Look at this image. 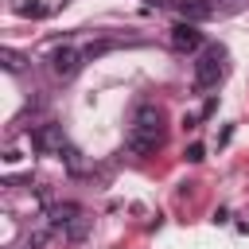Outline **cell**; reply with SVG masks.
<instances>
[{
  "mask_svg": "<svg viewBox=\"0 0 249 249\" xmlns=\"http://www.w3.org/2000/svg\"><path fill=\"white\" fill-rule=\"evenodd\" d=\"M222 74H226V47H222V43L202 47V54L195 58V89H198V93L214 89V86L222 82Z\"/></svg>",
  "mask_w": 249,
  "mask_h": 249,
  "instance_id": "1",
  "label": "cell"
},
{
  "mask_svg": "<svg viewBox=\"0 0 249 249\" xmlns=\"http://www.w3.org/2000/svg\"><path fill=\"white\" fill-rule=\"evenodd\" d=\"M124 144H128L132 156H152V152L163 144V128H160V124H132L128 136H124Z\"/></svg>",
  "mask_w": 249,
  "mask_h": 249,
  "instance_id": "2",
  "label": "cell"
},
{
  "mask_svg": "<svg viewBox=\"0 0 249 249\" xmlns=\"http://www.w3.org/2000/svg\"><path fill=\"white\" fill-rule=\"evenodd\" d=\"M82 51H74V47H54L51 51V70L58 74V78H74L78 70H82Z\"/></svg>",
  "mask_w": 249,
  "mask_h": 249,
  "instance_id": "3",
  "label": "cell"
},
{
  "mask_svg": "<svg viewBox=\"0 0 249 249\" xmlns=\"http://www.w3.org/2000/svg\"><path fill=\"white\" fill-rule=\"evenodd\" d=\"M171 47L175 51H183V54H195V51H202V31L195 27V23H175L171 27Z\"/></svg>",
  "mask_w": 249,
  "mask_h": 249,
  "instance_id": "4",
  "label": "cell"
},
{
  "mask_svg": "<svg viewBox=\"0 0 249 249\" xmlns=\"http://www.w3.org/2000/svg\"><path fill=\"white\" fill-rule=\"evenodd\" d=\"M179 12H183L187 23H202V19H210L218 12V4L214 0H179Z\"/></svg>",
  "mask_w": 249,
  "mask_h": 249,
  "instance_id": "5",
  "label": "cell"
},
{
  "mask_svg": "<svg viewBox=\"0 0 249 249\" xmlns=\"http://www.w3.org/2000/svg\"><path fill=\"white\" fill-rule=\"evenodd\" d=\"M31 144H35V152H54V148H62V136H58L54 124H47V128L31 132Z\"/></svg>",
  "mask_w": 249,
  "mask_h": 249,
  "instance_id": "6",
  "label": "cell"
},
{
  "mask_svg": "<svg viewBox=\"0 0 249 249\" xmlns=\"http://www.w3.org/2000/svg\"><path fill=\"white\" fill-rule=\"evenodd\" d=\"M74 214H78L74 202H58V206H51V226H66V222H74Z\"/></svg>",
  "mask_w": 249,
  "mask_h": 249,
  "instance_id": "7",
  "label": "cell"
},
{
  "mask_svg": "<svg viewBox=\"0 0 249 249\" xmlns=\"http://www.w3.org/2000/svg\"><path fill=\"white\" fill-rule=\"evenodd\" d=\"M105 51H113V43H89V47L82 51V58H97V54H105Z\"/></svg>",
  "mask_w": 249,
  "mask_h": 249,
  "instance_id": "8",
  "label": "cell"
},
{
  "mask_svg": "<svg viewBox=\"0 0 249 249\" xmlns=\"http://www.w3.org/2000/svg\"><path fill=\"white\" fill-rule=\"evenodd\" d=\"M183 156H187V163H202V160H206V148H202V144H191Z\"/></svg>",
  "mask_w": 249,
  "mask_h": 249,
  "instance_id": "9",
  "label": "cell"
},
{
  "mask_svg": "<svg viewBox=\"0 0 249 249\" xmlns=\"http://www.w3.org/2000/svg\"><path fill=\"white\" fill-rule=\"evenodd\" d=\"M19 16H47V8L39 0H31V4H19Z\"/></svg>",
  "mask_w": 249,
  "mask_h": 249,
  "instance_id": "10",
  "label": "cell"
},
{
  "mask_svg": "<svg viewBox=\"0 0 249 249\" xmlns=\"http://www.w3.org/2000/svg\"><path fill=\"white\" fill-rule=\"evenodd\" d=\"M4 66H8V70H19V54H16V51H4Z\"/></svg>",
  "mask_w": 249,
  "mask_h": 249,
  "instance_id": "11",
  "label": "cell"
}]
</instances>
